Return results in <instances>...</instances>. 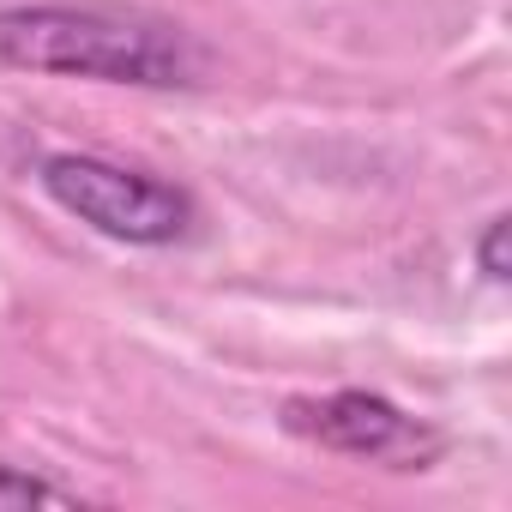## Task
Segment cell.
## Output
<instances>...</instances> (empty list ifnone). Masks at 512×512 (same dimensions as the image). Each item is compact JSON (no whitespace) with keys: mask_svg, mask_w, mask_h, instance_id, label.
<instances>
[{"mask_svg":"<svg viewBox=\"0 0 512 512\" xmlns=\"http://www.w3.org/2000/svg\"><path fill=\"white\" fill-rule=\"evenodd\" d=\"M205 49L157 19L97 7H0V73H67L109 85H199Z\"/></svg>","mask_w":512,"mask_h":512,"instance_id":"obj_1","label":"cell"},{"mask_svg":"<svg viewBox=\"0 0 512 512\" xmlns=\"http://www.w3.org/2000/svg\"><path fill=\"white\" fill-rule=\"evenodd\" d=\"M37 181L61 211H73L79 223H91L115 241H133V247H169L193 229V199L175 181L121 169L109 157H85V151L43 157Z\"/></svg>","mask_w":512,"mask_h":512,"instance_id":"obj_2","label":"cell"},{"mask_svg":"<svg viewBox=\"0 0 512 512\" xmlns=\"http://www.w3.org/2000/svg\"><path fill=\"white\" fill-rule=\"evenodd\" d=\"M284 422L332 452H350V458H386V464H416L434 458V434L422 422H410L398 404L374 398V392H332V398H296L284 410Z\"/></svg>","mask_w":512,"mask_h":512,"instance_id":"obj_3","label":"cell"},{"mask_svg":"<svg viewBox=\"0 0 512 512\" xmlns=\"http://www.w3.org/2000/svg\"><path fill=\"white\" fill-rule=\"evenodd\" d=\"M79 494L73 488H55L31 470H13V464H0V512L7 506H73Z\"/></svg>","mask_w":512,"mask_h":512,"instance_id":"obj_4","label":"cell"},{"mask_svg":"<svg viewBox=\"0 0 512 512\" xmlns=\"http://www.w3.org/2000/svg\"><path fill=\"white\" fill-rule=\"evenodd\" d=\"M476 260H482V278L506 284V217H488V229L476 241Z\"/></svg>","mask_w":512,"mask_h":512,"instance_id":"obj_5","label":"cell"}]
</instances>
